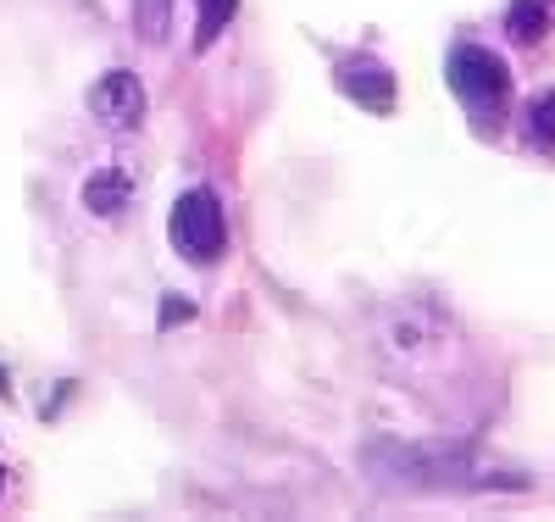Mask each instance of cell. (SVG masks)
Masks as SVG:
<instances>
[{
  "label": "cell",
  "mask_w": 555,
  "mask_h": 522,
  "mask_svg": "<svg viewBox=\"0 0 555 522\" xmlns=\"http://www.w3.org/2000/svg\"><path fill=\"white\" fill-rule=\"evenodd\" d=\"M505 34L517 44H539L550 34V0H512V12H505Z\"/></svg>",
  "instance_id": "5b68a950"
},
{
  "label": "cell",
  "mask_w": 555,
  "mask_h": 522,
  "mask_svg": "<svg viewBox=\"0 0 555 522\" xmlns=\"http://www.w3.org/2000/svg\"><path fill=\"white\" fill-rule=\"evenodd\" d=\"M528 139L533 145H555V94H539L528 106Z\"/></svg>",
  "instance_id": "9c48e42d"
},
{
  "label": "cell",
  "mask_w": 555,
  "mask_h": 522,
  "mask_svg": "<svg viewBox=\"0 0 555 522\" xmlns=\"http://www.w3.org/2000/svg\"><path fill=\"white\" fill-rule=\"evenodd\" d=\"M167 233H172V245L183 251V262H195V267L217 262V256L228 251V217H222V201L211 195V189H190V195H178Z\"/></svg>",
  "instance_id": "7a4b0ae2"
},
{
  "label": "cell",
  "mask_w": 555,
  "mask_h": 522,
  "mask_svg": "<svg viewBox=\"0 0 555 522\" xmlns=\"http://www.w3.org/2000/svg\"><path fill=\"white\" fill-rule=\"evenodd\" d=\"M339 89L350 94L356 106H366V112H389L395 106V73L384 62H373V56L339 62Z\"/></svg>",
  "instance_id": "277c9868"
},
{
  "label": "cell",
  "mask_w": 555,
  "mask_h": 522,
  "mask_svg": "<svg viewBox=\"0 0 555 522\" xmlns=\"http://www.w3.org/2000/svg\"><path fill=\"white\" fill-rule=\"evenodd\" d=\"M89 112H95L112 133H122V128H139V117H145V89H139V78L133 73H106L95 89H89Z\"/></svg>",
  "instance_id": "3957f363"
},
{
  "label": "cell",
  "mask_w": 555,
  "mask_h": 522,
  "mask_svg": "<svg viewBox=\"0 0 555 522\" xmlns=\"http://www.w3.org/2000/svg\"><path fill=\"white\" fill-rule=\"evenodd\" d=\"M240 12V0H201V17H195V51H211L217 34L228 28V17Z\"/></svg>",
  "instance_id": "52a82bcc"
},
{
  "label": "cell",
  "mask_w": 555,
  "mask_h": 522,
  "mask_svg": "<svg viewBox=\"0 0 555 522\" xmlns=\"http://www.w3.org/2000/svg\"><path fill=\"white\" fill-rule=\"evenodd\" d=\"M122 201H128V173H95L83 183V206L95 212V217H117L122 212Z\"/></svg>",
  "instance_id": "8992f818"
},
{
  "label": "cell",
  "mask_w": 555,
  "mask_h": 522,
  "mask_svg": "<svg viewBox=\"0 0 555 522\" xmlns=\"http://www.w3.org/2000/svg\"><path fill=\"white\" fill-rule=\"evenodd\" d=\"M183 317H190V306H183V301H167L162 306V322H183Z\"/></svg>",
  "instance_id": "30bf717a"
},
{
  "label": "cell",
  "mask_w": 555,
  "mask_h": 522,
  "mask_svg": "<svg viewBox=\"0 0 555 522\" xmlns=\"http://www.w3.org/2000/svg\"><path fill=\"white\" fill-rule=\"evenodd\" d=\"M444 73H450V89L467 101V112L494 128V117L505 112V94H512V73H505V62L489 51V44H455Z\"/></svg>",
  "instance_id": "6da1fadb"
},
{
  "label": "cell",
  "mask_w": 555,
  "mask_h": 522,
  "mask_svg": "<svg viewBox=\"0 0 555 522\" xmlns=\"http://www.w3.org/2000/svg\"><path fill=\"white\" fill-rule=\"evenodd\" d=\"M133 23L151 44L167 39V23H172V0H133Z\"/></svg>",
  "instance_id": "ba28073f"
}]
</instances>
